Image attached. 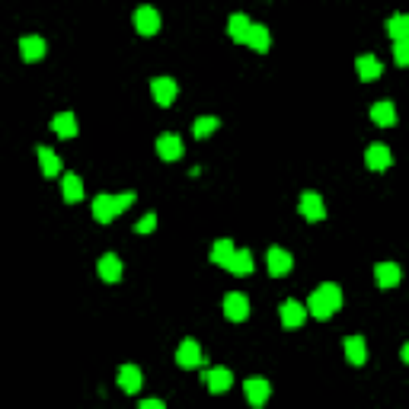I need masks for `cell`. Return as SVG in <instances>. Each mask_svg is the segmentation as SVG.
I'll return each instance as SVG.
<instances>
[{
	"label": "cell",
	"instance_id": "cell-1",
	"mask_svg": "<svg viewBox=\"0 0 409 409\" xmlns=\"http://www.w3.org/2000/svg\"><path fill=\"white\" fill-rule=\"evenodd\" d=\"M339 307H342V288L333 285V281L320 285V288L307 297V313H311L313 320H329Z\"/></svg>",
	"mask_w": 409,
	"mask_h": 409
},
{
	"label": "cell",
	"instance_id": "cell-2",
	"mask_svg": "<svg viewBox=\"0 0 409 409\" xmlns=\"http://www.w3.org/2000/svg\"><path fill=\"white\" fill-rule=\"evenodd\" d=\"M135 192H121V195H109V192H103V195L93 198V218L99 221V224H109V221H115L125 208H131L135 204Z\"/></svg>",
	"mask_w": 409,
	"mask_h": 409
},
{
	"label": "cell",
	"instance_id": "cell-3",
	"mask_svg": "<svg viewBox=\"0 0 409 409\" xmlns=\"http://www.w3.org/2000/svg\"><path fill=\"white\" fill-rule=\"evenodd\" d=\"M297 211L304 214L307 221H323L326 218V204L320 198V192H301V202H297Z\"/></svg>",
	"mask_w": 409,
	"mask_h": 409
},
{
	"label": "cell",
	"instance_id": "cell-4",
	"mask_svg": "<svg viewBox=\"0 0 409 409\" xmlns=\"http://www.w3.org/2000/svg\"><path fill=\"white\" fill-rule=\"evenodd\" d=\"M151 93H154V103L167 109V106H173V99H176V93H179V87H176L173 77H154Z\"/></svg>",
	"mask_w": 409,
	"mask_h": 409
},
{
	"label": "cell",
	"instance_id": "cell-5",
	"mask_svg": "<svg viewBox=\"0 0 409 409\" xmlns=\"http://www.w3.org/2000/svg\"><path fill=\"white\" fill-rule=\"evenodd\" d=\"M224 317L234 320V323H240V320L250 317V301H246V295H240V291L224 295Z\"/></svg>",
	"mask_w": 409,
	"mask_h": 409
},
{
	"label": "cell",
	"instance_id": "cell-6",
	"mask_svg": "<svg viewBox=\"0 0 409 409\" xmlns=\"http://www.w3.org/2000/svg\"><path fill=\"white\" fill-rule=\"evenodd\" d=\"M265 265H269V275H272V278H281V275H288V272H291L295 259H291L288 250H281V246H272V250H269V256H265Z\"/></svg>",
	"mask_w": 409,
	"mask_h": 409
},
{
	"label": "cell",
	"instance_id": "cell-7",
	"mask_svg": "<svg viewBox=\"0 0 409 409\" xmlns=\"http://www.w3.org/2000/svg\"><path fill=\"white\" fill-rule=\"evenodd\" d=\"M202 384L208 387V394H224V390H230V384H234V374H230L228 368H208V371L202 374Z\"/></svg>",
	"mask_w": 409,
	"mask_h": 409
},
{
	"label": "cell",
	"instance_id": "cell-8",
	"mask_svg": "<svg viewBox=\"0 0 409 409\" xmlns=\"http://www.w3.org/2000/svg\"><path fill=\"white\" fill-rule=\"evenodd\" d=\"M135 29L141 36H157L160 32V13L154 7H137L135 10Z\"/></svg>",
	"mask_w": 409,
	"mask_h": 409
},
{
	"label": "cell",
	"instance_id": "cell-9",
	"mask_svg": "<svg viewBox=\"0 0 409 409\" xmlns=\"http://www.w3.org/2000/svg\"><path fill=\"white\" fill-rule=\"evenodd\" d=\"M390 163H394V154H390V147L387 144H371L368 151H364V167L374 170V173L387 170Z\"/></svg>",
	"mask_w": 409,
	"mask_h": 409
},
{
	"label": "cell",
	"instance_id": "cell-10",
	"mask_svg": "<svg viewBox=\"0 0 409 409\" xmlns=\"http://www.w3.org/2000/svg\"><path fill=\"white\" fill-rule=\"evenodd\" d=\"M202 362L204 358H202V349H198L195 339L179 342V349H176V364H179V368H198Z\"/></svg>",
	"mask_w": 409,
	"mask_h": 409
},
{
	"label": "cell",
	"instance_id": "cell-11",
	"mask_svg": "<svg viewBox=\"0 0 409 409\" xmlns=\"http://www.w3.org/2000/svg\"><path fill=\"white\" fill-rule=\"evenodd\" d=\"M96 275L106 281V285H115V281L121 278V259L115 256V253H106V256L96 262Z\"/></svg>",
	"mask_w": 409,
	"mask_h": 409
},
{
	"label": "cell",
	"instance_id": "cell-12",
	"mask_svg": "<svg viewBox=\"0 0 409 409\" xmlns=\"http://www.w3.org/2000/svg\"><path fill=\"white\" fill-rule=\"evenodd\" d=\"M157 154L160 160H179L186 154V144H182L179 135H160L157 137Z\"/></svg>",
	"mask_w": 409,
	"mask_h": 409
},
{
	"label": "cell",
	"instance_id": "cell-13",
	"mask_svg": "<svg viewBox=\"0 0 409 409\" xmlns=\"http://www.w3.org/2000/svg\"><path fill=\"white\" fill-rule=\"evenodd\" d=\"M61 195H64L68 204H77L80 198H84V179H80L77 173H64L61 176Z\"/></svg>",
	"mask_w": 409,
	"mask_h": 409
},
{
	"label": "cell",
	"instance_id": "cell-14",
	"mask_svg": "<svg viewBox=\"0 0 409 409\" xmlns=\"http://www.w3.org/2000/svg\"><path fill=\"white\" fill-rule=\"evenodd\" d=\"M374 278H378L380 288H396L400 278H403V272H400V265L396 262H378L374 265Z\"/></svg>",
	"mask_w": 409,
	"mask_h": 409
},
{
	"label": "cell",
	"instance_id": "cell-15",
	"mask_svg": "<svg viewBox=\"0 0 409 409\" xmlns=\"http://www.w3.org/2000/svg\"><path fill=\"white\" fill-rule=\"evenodd\" d=\"M243 390H246V400H250L253 406H262V403L269 400V394H272V387H269L265 378H250L243 384Z\"/></svg>",
	"mask_w": 409,
	"mask_h": 409
},
{
	"label": "cell",
	"instance_id": "cell-16",
	"mask_svg": "<svg viewBox=\"0 0 409 409\" xmlns=\"http://www.w3.org/2000/svg\"><path fill=\"white\" fill-rule=\"evenodd\" d=\"M355 70H358V80H364V84H371V80H378L384 74V68H380V61L374 54H362L355 61Z\"/></svg>",
	"mask_w": 409,
	"mask_h": 409
},
{
	"label": "cell",
	"instance_id": "cell-17",
	"mask_svg": "<svg viewBox=\"0 0 409 409\" xmlns=\"http://www.w3.org/2000/svg\"><path fill=\"white\" fill-rule=\"evenodd\" d=\"M371 121L374 125H380V128H390L396 121V109H394V103L390 99H378L371 106Z\"/></svg>",
	"mask_w": 409,
	"mask_h": 409
},
{
	"label": "cell",
	"instance_id": "cell-18",
	"mask_svg": "<svg viewBox=\"0 0 409 409\" xmlns=\"http://www.w3.org/2000/svg\"><path fill=\"white\" fill-rule=\"evenodd\" d=\"M269 42H272V36H269V29H265L262 23H250V32H246V42L243 45H250L253 52H269Z\"/></svg>",
	"mask_w": 409,
	"mask_h": 409
},
{
	"label": "cell",
	"instance_id": "cell-19",
	"mask_svg": "<svg viewBox=\"0 0 409 409\" xmlns=\"http://www.w3.org/2000/svg\"><path fill=\"white\" fill-rule=\"evenodd\" d=\"M119 387L125 394H137L141 390V368L137 364H121L119 368Z\"/></svg>",
	"mask_w": 409,
	"mask_h": 409
},
{
	"label": "cell",
	"instance_id": "cell-20",
	"mask_svg": "<svg viewBox=\"0 0 409 409\" xmlns=\"http://www.w3.org/2000/svg\"><path fill=\"white\" fill-rule=\"evenodd\" d=\"M342 349H345V358H349V364H358V368H362V364L368 362V345H364L362 336H349V339L342 342Z\"/></svg>",
	"mask_w": 409,
	"mask_h": 409
},
{
	"label": "cell",
	"instance_id": "cell-21",
	"mask_svg": "<svg viewBox=\"0 0 409 409\" xmlns=\"http://www.w3.org/2000/svg\"><path fill=\"white\" fill-rule=\"evenodd\" d=\"M20 54H23V61H42V54H45V38L23 36L20 38Z\"/></svg>",
	"mask_w": 409,
	"mask_h": 409
},
{
	"label": "cell",
	"instance_id": "cell-22",
	"mask_svg": "<svg viewBox=\"0 0 409 409\" xmlns=\"http://www.w3.org/2000/svg\"><path fill=\"white\" fill-rule=\"evenodd\" d=\"M304 320H307V307L297 301H285L281 304V323L288 326V329H295V326H301Z\"/></svg>",
	"mask_w": 409,
	"mask_h": 409
},
{
	"label": "cell",
	"instance_id": "cell-23",
	"mask_svg": "<svg viewBox=\"0 0 409 409\" xmlns=\"http://www.w3.org/2000/svg\"><path fill=\"white\" fill-rule=\"evenodd\" d=\"M36 154H38V167H42V176H48V179H54V176L61 173V157L52 151V147H45V144L38 147Z\"/></svg>",
	"mask_w": 409,
	"mask_h": 409
},
{
	"label": "cell",
	"instance_id": "cell-24",
	"mask_svg": "<svg viewBox=\"0 0 409 409\" xmlns=\"http://www.w3.org/2000/svg\"><path fill=\"white\" fill-rule=\"evenodd\" d=\"M52 131L58 137H77V131H80L77 128V115L74 112H58L52 119Z\"/></svg>",
	"mask_w": 409,
	"mask_h": 409
},
{
	"label": "cell",
	"instance_id": "cell-25",
	"mask_svg": "<svg viewBox=\"0 0 409 409\" xmlns=\"http://www.w3.org/2000/svg\"><path fill=\"white\" fill-rule=\"evenodd\" d=\"M250 23H253V20H250L246 13H230V20H228V36L234 38V42H240V45H243V42H246V32H250Z\"/></svg>",
	"mask_w": 409,
	"mask_h": 409
},
{
	"label": "cell",
	"instance_id": "cell-26",
	"mask_svg": "<svg viewBox=\"0 0 409 409\" xmlns=\"http://www.w3.org/2000/svg\"><path fill=\"white\" fill-rule=\"evenodd\" d=\"M228 272L230 275H250L253 272V253L250 250H234V256H230V262H228Z\"/></svg>",
	"mask_w": 409,
	"mask_h": 409
},
{
	"label": "cell",
	"instance_id": "cell-27",
	"mask_svg": "<svg viewBox=\"0 0 409 409\" xmlns=\"http://www.w3.org/2000/svg\"><path fill=\"white\" fill-rule=\"evenodd\" d=\"M234 240H228V237H221V240H214V246H211V262L214 265H224V269H228V262H230V256H234Z\"/></svg>",
	"mask_w": 409,
	"mask_h": 409
},
{
	"label": "cell",
	"instance_id": "cell-28",
	"mask_svg": "<svg viewBox=\"0 0 409 409\" xmlns=\"http://www.w3.org/2000/svg\"><path fill=\"white\" fill-rule=\"evenodd\" d=\"M387 32H390V38H394V42L409 38V16L406 13H394L390 20H387Z\"/></svg>",
	"mask_w": 409,
	"mask_h": 409
},
{
	"label": "cell",
	"instance_id": "cell-29",
	"mask_svg": "<svg viewBox=\"0 0 409 409\" xmlns=\"http://www.w3.org/2000/svg\"><path fill=\"white\" fill-rule=\"evenodd\" d=\"M218 125H221L218 115H202V119H195V125H192V135L202 141V137L214 135V131H218Z\"/></svg>",
	"mask_w": 409,
	"mask_h": 409
},
{
	"label": "cell",
	"instance_id": "cell-30",
	"mask_svg": "<svg viewBox=\"0 0 409 409\" xmlns=\"http://www.w3.org/2000/svg\"><path fill=\"white\" fill-rule=\"evenodd\" d=\"M394 61H396V68H406L409 64V38L394 42Z\"/></svg>",
	"mask_w": 409,
	"mask_h": 409
},
{
	"label": "cell",
	"instance_id": "cell-31",
	"mask_svg": "<svg viewBox=\"0 0 409 409\" xmlns=\"http://www.w3.org/2000/svg\"><path fill=\"white\" fill-rule=\"evenodd\" d=\"M154 228H157V214H144V218L135 224V234H154Z\"/></svg>",
	"mask_w": 409,
	"mask_h": 409
},
{
	"label": "cell",
	"instance_id": "cell-32",
	"mask_svg": "<svg viewBox=\"0 0 409 409\" xmlns=\"http://www.w3.org/2000/svg\"><path fill=\"white\" fill-rule=\"evenodd\" d=\"M141 409H163V400H141Z\"/></svg>",
	"mask_w": 409,
	"mask_h": 409
}]
</instances>
